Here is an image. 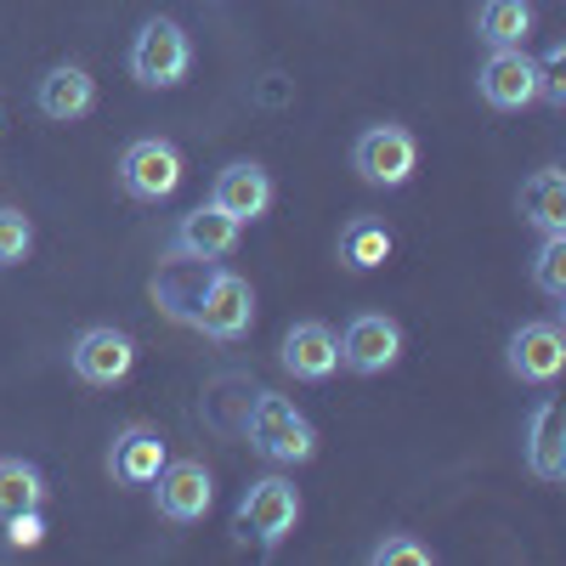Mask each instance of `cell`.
Here are the masks:
<instances>
[{"label":"cell","mask_w":566,"mask_h":566,"mask_svg":"<svg viewBox=\"0 0 566 566\" xmlns=\"http://www.w3.org/2000/svg\"><path fill=\"white\" fill-rule=\"evenodd\" d=\"M170 312L181 323H193L199 335H210V340H244L250 323H255V290H250V277H239V272L205 266L193 306H170Z\"/></svg>","instance_id":"1"},{"label":"cell","mask_w":566,"mask_h":566,"mask_svg":"<svg viewBox=\"0 0 566 566\" xmlns=\"http://www.w3.org/2000/svg\"><path fill=\"white\" fill-rule=\"evenodd\" d=\"M244 437L261 459L272 464H306L317 453V431H312V419L290 402V397H277V391H255L250 413H244Z\"/></svg>","instance_id":"2"},{"label":"cell","mask_w":566,"mask_h":566,"mask_svg":"<svg viewBox=\"0 0 566 566\" xmlns=\"http://www.w3.org/2000/svg\"><path fill=\"white\" fill-rule=\"evenodd\" d=\"M295 522H301V493H295L290 476L250 482L239 493V510H232V533H239L244 544H255V549H266V555L295 533Z\"/></svg>","instance_id":"3"},{"label":"cell","mask_w":566,"mask_h":566,"mask_svg":"<svg viewBox=\"0 0 566 566\" xmlns=\"http://www.w3.org/2000/svg\"><path fill=\"white\" fill-rule=\"evenodd\" d=\"M187 69H193V40H187V29L176 18H148L136 29V40H130V80L136 85L170 91L187 80Z\"/></svg>","instance_id":"4"},{"label":"cell","mask_w":566,"mask_h":566,"mask_svg":"<svg viewBox=\"0 0 566 566\" xmlns=\"http://www.w3.org/2000/svg\"><path fill=\"white\" fill-rule=\"evenodd\" d=\"M187 165H181V148L165 136H136L130 148L119 154V187L136 199V205H165L176 187H181Z\"/></svg>","instance_id":"5"},{"label":"cell","mask_w":566,"mask_h":566,"mask_svg":"<svg viewBox=\"0 0 566 566\" xmlns=\"http://www.w3.org/2000/svg\"><path fill=\"white\" fill-rule=\"evenodd\" d=\"M352 170L368 181V187H402L413 170H419V142L408 125H368L357 142H352Z\"/></svg>","instance_id":"6"},{"label":"cell","mask_w":566,"mask_h":566,"mask_svg":"<svg viewBox=\"0 0 566 566\" xmlns=\"http://www.w3.org/2000/svg\"><path fill=\"white\" fill-rule=\"evenodd\" d=\"M476 91L482 103L499 108V114H522L544 97V69L522 52V45H504V52H488L482 74H476Z\"/></svg>","instance_id":"7"},{"label":"cell","mask_w":566,"mask_h":566,"mask_svg":"<svg viewBox=\"0 0 566 566\" xmlns=\"http://www.w3.org/2000/svg\"><path fill=\"white\" fill-rule=\"evenodd\" d=\"M239 221H232L227 210H216V205H199V210H187L176 227H170V244H165V255L170 261H193V266H216V261H227L232 250H239Z\"/></svg>","instance_id":"8"},{"label":"cell","mask_w":566,"mask_h":566,"mask_svg":"<svg viewBox=\"0 0 566 566\" xmlns=\"http://www.w3.org/2000/svg\"><path fill=\"white\" fill-rule=\"evenodd\" d=\"M69 368L80 374L85 386H119L125 374L136 368V340L125 335V328H114V323H91L69 346Z\"/></svg>","instance_id":"9"},{"label":"cell","mask_w":566,"mask_h":566,"mask_svg":"<svg viewBox=\"0 0 566 566\" xmlns=\"http://www.w3.org/2000/svg\"><path fill=\"white\" fill-rule=\"evenodd\" d=\"M154 482H159L154 488V504H159L165 522H176V527L205 522L210 504H216V482H210V470L199 459H165V470H159Z\"/></svg>","instance_id":"10"},{"label":"cell","mask_w":566,"mask_h":566,"mask_svg":"<svg viewBox=\"0 0 566 566\" xmlns=\"http://www.w3.org/2000/svg\"><path fill=\"white\" fill-rule=\"evenodd\" d=\"M504 368L515 374L522 386H555L560 368H566V335L560 323H522L504 346Z\"/></svg>","instance_id":"11"},{"label":"cell","mask_w":566,"mask_h":566,"mask_svg":"<svg viewBox=\"0 0 566 566\" xmlns=\"http://www.w3.org/2000/svg\"><path fill=\"white\" fill-rule=\"evenodd\" d=\"M402 357V328L386 312H357L340 335V368L352 374H386Z\"/></svg>","instance_id":"12"},{"label":"cell","mask_w":566,"mask_h":566,"mask_svg":"<svg viewBox=\"0 0 566 566\" xmlns=\"http://www.w3.org/2000/svg\"><path fill=\"white\" fill-rule=\"evenodd\" d=\"M165 437L154 431V424H125V431L114 437L108 448V476L119 488H154V476L165 470Z\"/></svg>","instance_id":"13"},{"label":"cell","mask_w":566,"mask_h":566,"mask_svg":"<svg viewBox=\"0 0 566 566\" xmlns=\"http://www.w3.org/2000/svg\"><path fill=\"white\" fill-rule=\"evenodd\" d=\"M277 363L295 374V380H328V374L340 368V340H335V328L328 323H295L290 335H283V346H277Z\"/></svg>","instance_id":"14"},{"label":"cell","mask_w":566,"mask_h":566,"mask_svg":"<svg viewBox=\"0 0 566 566\" xmlns=\"http://www.w3.org/2000/svg\"><path fill=\"white\" fill-rule=\"evenodd\" d=\"M522 459L538 482L560 488L566 482V419L555 402H533L527 413V437H522Z\"/></svg>","instance_id":"15"},{"label":"cell","mask_w":566,"mask_h":566,"mask_svg":"<svg viewBox=\"0 0 566 566\" xmlns=\"http://www.w3.org/2000/svg\"><path fill=\"white\" fill-rule=\"evenodd\" d=\"M210 205L227 210L239 227H250V221H261V216L272 210V176H266L261 165H250V159L227 165V170L216 176V187H210Z\"/></svg>","instance_id":"16"},{"label":"cell","mask_w":566,"mask_h":566,"mask_svg":"<svg viewBox=\"0 0 566 566\" xmlns=\"http://www.w3.org/2000/svg\"><path fill=\"white\" fill-rule=\"evenodd\" d=\"M34 108L45 119H57V125H74V119H85L91 108H97V80H91L80 63L45 69V80L34 85Z\"/></svg>","instance_id":"17"},{"label":"cell","mask_w":566,"mask_h":566,"mask_svg":"<svg viewBox=\"0 0 566 566\" xmlns=\"http://www.w3.org/2000/svg\"><path fill=\"white\" fill-rule=\"evenodd\" d=\"M522 221L538 227V232H566V170H533L522 181Z\"/></svg>","instance_id":"18"},{"label":"cell","mask_w":566,"mask_h":566,"mask_svg":"<svg viewBox=\"0 0 566 566\" xmlns=\"http://www.w3.org/2000/svg\"><path fill=\"white\" fill-rule=\"evenodd\" d=\"M533 7L527 0H482V12H476V34L488 52H504V45H527L533 34Z\"/></svg>","instance_id":"19"},{"label":"cell","mask_w":566,"mask_h":566,"mask_svg":"<svg viewBox=\"0 0 566 566\" xmlns=\"http://www.w3.org/2000/svg\"><path fill=\"white\" fill-rule=\"evenodd\" d=\"M45 504V476L29 459H0V522L18 510H40Z\"/></svg>","instance_id":"20"},{"label":"cell","mask_w":566,"mask_h":566,"mask_svg":"<svg viewBox=\"0 0 566 566\" xmlns=\"http://www.w3.org/2000/svg\"><path fill=\"white\" fill-rule=\"evenodd\" d=\"M340 261L352 272H374V266H386L391 261V232L380 221H352L340 232Z\"/></svg>","instance_id":"21"},{"label":"cell","mask_w":566,"mask_h":566,"mask_svg":"<svg viewBox=\"0 0 566 566\" xmlns=\"http://www.w3.org/2000/svg\"><path fill=\"white\" fill-rule=\"evenodd\" d=\"M533 283L549 301H566V232H544V244L533 255Z\"/></svg>","instance_id":"22"},{"label":"cell","mask_w":566,"mask_h":566,"mask_svg":"<svg viewBox=\"0 0 566 566\" xmlns=\"http://www.w3.org/2000/svg\"><path fill=\"white\" fill-rule=\"evenodd\" d=\"M29 250H34V221L23 210L0 205V266H18Z\"/></svg>","instance_id":"23"},{"label":"cell","mask_w":566,"mask_h":566,"mask_svg":"<svg viewBox=\"0 0 566 566\" xmlns=\"http://www.w3.org/2000/svg\"><path fill=\"white\" fill-rule=\"evenodd\" d=\"M368 560L374 566H431L437 555H431V544H419L408 533H391V538H380V544L368 549Z\"/></svg>","instance_id":"24"},{"label":"cell","mask_w":566,"mask_h":566,"mask_svg":"<svg viewBox=\"0 0 566 566\" xmlns=\"http://www.w3.org/2000/svg\"><path fill=\"white\" fill-rule=\"evenodd\" d=\"M0 527H7V544H12V549H34V544L45 538V515H40V510H18V515H7Z\"/></svg>","instance_id":"25"},{"label":"cell","mask_w":566,"mask_h":566,"mask_svg":"<svg viewBox=\"0 0 566 566\" xmlns=\"http://www.w3.org/2000/svg\"><path fill=\"white\" fill-rule=\"evenodd\" d=\"M0 125H7V119H0Z\"/></svg>","instance_id":"26"}]
</instances>
